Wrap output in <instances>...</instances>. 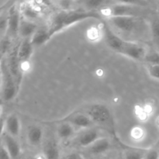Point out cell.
Here are the masks:
<instances>
[{"instance_id":"cell-1","label":"cell","mask_w":159,"mask_h":159,"mask_svg":"<svg viewBox=\"0 0 159 159\" xmlns=\"http://www.w3.org/2000/svg\"><path fill=\"white\" fill-rule=\"evenodd\" d=\"M102 16L98 10L91 9H72L69 11H61L53 16L50 21L48 30L50 37H52L54 34H57L64 29L76 23L89 19L101 20Z\"/></svg>"},{"instance_id":"cell-2","label":"cell","mask_w":159,"mask_h":159,"mask_svg":"<svg viewBox=\"0 0 159 159\" xmlns=\"http://www.w3.org/2000/svg\"><path fill=\"white\" fill-rule=\"evenodd\" d=\"M85 114L89 117L93 123L105 129L107 131L116 137L114 120L110 110L104 104L94 103L86 107Z\"/></svg>"},{"instance_id":"cell-3","label":"cell","mask_w":159,"mask_h":159,"mask_svg":"<svg viewBox=\"0 0 159 159\" xmlns=\"http://www.w3.org/2000/svg\"><path fill=\"white\" fill-rule=\"evenodd\" d=\"M102 16H139V6L132 2H112L110 5L98 9Z\"/></svg>"},{"instance_id":"cell-4","label":"cell","mask_w":159,"mask_h":159,"mask_svg":"<svg viewBox=\"0 0 159 159\" xmlns=\"http://www.w3.org/2000/svg\"><path fill=\"white\" fill-rule=\"evenodd\" d=\"M0 80L2 99L6 102L12 100L16 96L19 89L8 68L6 59L1 60L0 63Z\"/></svg>"},{"instance_id":"cell-5","label":"cell","mask_w":159,"mask_h":159,"mask_svg":"<svg viewBox=\"0 0 159 159\" xmlns=\"http://www.w3.org/2000/svg\"><path fill=\"white\" fill-rule=\"evenodd\" d=\"M107 19V22L115 29L125 34H132L139 29V17L114 16Z\"/></svg>"},{"instance_id":"cell-6","label":"cell","mask_w":159,"mask_h":159,"mask_svg":"<svg viewBox=\"0 0 159 159\" xmlns=\"http://www.w3.org/2000/svg\"><path fill=\"white\" fill-rule=\"evenodd\" d=\"M21 13L20 8L12 3L9 6L8 11V26L6 31V37L9 39H15L19 35V28L21 21Z\"/></svg>"},{"instance_id":"cell-7","label":"cell","mask_w":159,"mask_h":159,"mask_svg":"<svg viewBox=\"0 0 159 159\" xmlns=\"http://www.w3.org/2000/svg\"><path fill=\"white\" fill-rule=\"evenodd\" d=\"M18 48L19 46H16L10 50L6 58V62L9 71L13 77L19 89L23 78V74H22L23 71L21 69V63L18 58Z\"/></svg>"},{"instance_id":"cell-8","label":"cell","mask_w":159,"mask_h":159,"mask_svg":"<svg viewBox=\"0 0 159 159\" xmlns=\"http://www.w3.org/2000/svg\"><path fill=\"white\" fill-rule=\"evenodd\" d=\"M101 30H102V32L103 33L106 43H107L109 48L113 50V51L119 54L126 40H124L122 37H120L118 34H116L111 29V27L109 26L108 23L107 21L102 22V29Z\"/></svg>"},{"instance_id":"cell-9","label":"cell","mask_w":159,"mask_h":159,"mask_svg":"<svg viewBox=\"0 0 159 159\" xmlns=\"http://www.w3.org/2000/svg\"><path fill=\"white\" fill-rule=\"evenodd\" d=\"M119 54L135 61L144 60L147 55L146 49L142 45L135 42L127 41V40L123 45Z\"/></svg>"},{"instance_id":"cell-10","label":"cell","mask_w":159,"mask_h":159,"mask_svg":"<svg viewBox=\"0 0 159 159\" xmlns=\"http://www.w3.org/2000/svg\"><path fill=\"white\" fill-rule=\"evenodd\" d=\"M59 122H68L75 127L86 129L90 128L94 125L93 121L86 114L84 113H78V112H75L68 115L67 117L61 120Z\"/></svg>"},{"instance_id":"cell-11","label":"cell","mask_w":159,"mask_h":159,"mask_svg":"<svg viewBox=\"0 0 159 159\" xmlns=\"http://www.w3.org/2000/svg\"><path fill=\"white\" fill-rule=\"evenodd\" d=\"M2 145L6 149L12 159H18L21 154V148L15 138L6 133L2 135Z\"/></svg>"},{"instance_id":"cell-12","label":"cell","mask_w":159,"mask_h":159,"mask_svg":"<svg viewBox=\"0 0 159 159\" xmlns=\"http://www.w3.org/2000/svg\"><path fill=\"white\" fill-rule=\"evenodd\" d=\"M5 129L9 135L15 138H17L20 135L21 130V123L20 118L16 114H10L6 116Z\"/></svg>"},{"instance_id":"cell-13","label":"cell","mask_w":159,"mask_h":159,"mask_svg":"<svg viewBox=\"0 0 159 159\" xmlns=\"http://www.w3.org/2000/svg\"><path fill=\"white\" fill-rule=\"evenodd\" d=\"M100 138L99 132L94 129H89L81 134L77 138V144L81 147H89Z\"/></svg>"},{"instance_id":"cell-14","label":"cell","mask_w":159,"mask_h":159,"mask_svg":"<svg viewBox=\"0 0 159 159\" xmlns=\"http://www.w3.org/2000/svg\"><path fill=\"white\" fill-rule=\"evenodd\" d=\"M34 51V46L32 45L30 39H24L18 48V58L20 63L29 62Z\"/></svg>"},{"instance_id":"cell-15","label":"cell","mask_w":159,"mask_h":159,"mask_svg":"<svg viewBox=\"0 0 159 159\" xmlns=\"http://www.w3.org/2000/svg\"><path fill=\"white\" fill-rule=\"evenodd\" d=\"M37 30V26L34 22L21 19L19 28V35L23 39H30L36 31Z\"/></svg>"},{"instance_id":"cell-16","label":"cell","mask_w":159,"mask_h":159,"mask_svg":"<svg viewBox=\"0 0 159 159\" xmlns=\"http://www.w3.org/2000/svg\"><path fill=\"white\" fill-rule=\"evenodd\" d=\"M43 130L38 126H31L27 130V141L32 146H38L43 139Z\"/></svg>"},{"instance_id":"cell-17","label":"cell","mask_w":159,"mask_h":159,"mask_svg":"<svg viewBox=\"0 0 159 159\" xmlns=\"http://www.w3.org/2000/svg\"><path fill=\"white\" fill-rule=\"evenodd\" d=\"M110 147H111V143L108 138H100L89 147V150L90 153L93 155H100L108 151Z\"/></svg>"},{"instance_id":"cell-18","label":"cell","mask_w":159,"mask_h":159,"mask_svg":"<svg viewBox=\"0 0 159 159\" xmlns=\"http://www.w3.org/2000/svg\"><path fill=\"white\" fill-rule=\"evenodd\" d=\"M122 145L124 148V159H144L149 151L148 149L129 147L124 144Z\"/></svg>"},{"instance_id":"cell-19","label":"cell","mask_w":159,"mask_h":159,"mask_svg":"<svg viewBox=\"0 0 159 159\" xmlns=\"http://www.w3.org/2000/svg\"><path fill=\"white\" fill-rule=\"evenodd\" d=\"M20 13L23 16V19L31 21V20L37 18L40 14L39 7L32 6L29 3H23V6L20 8Z\"/></svg>"},{"instance_id":"cell-20","label":"cell","mask_w":159,"mask_h":159,"mask_svg":"<svg viewBox=\"0 0 159 159\" xmlns=\"http://www.w3.org/2000/svg\"><path fill=\"white\" fill-rule=\"evenodd\" d=\"M51 39L48 29L37 30L35 34L30 38L31 43L33 46H41L46 43Z\"/></svg>"},{"instance_id":"cell-21","label":"cell","mask_w":159,"mask_h":159,"mask_svg":"<svg viewBox=\"0 0 159 159\" xmlns=\"http://www.w3.org/2000/svg\"><path fill=\"white\" fill-rule=\"evenodd\" d=\"M75 134V127L71 124L62 122L57 128V135L62 140H67L72 137Z\"/></svg>"},{"instance_id":"cell-22","label":"cell","mask_w":159,"mask_h":159,"mask_svg":"<svg viewBox=\"0 0 159 159\" xmlns=\"http://www.w3.org/2000/svg\"><path fill=\"white\" fill-rule=\"evenodd\" d=\"M59 149L54 141H48L43 147V156L45 159H58Z\"/></svg>"},{"instance_id":"cell-23","label":"cell","mask_w":159,"mask_h":159,"mask_svg":"<svg viewBox=\"0 0 159 159\" xmlns=\"http://www.w3.org/2000/svg\"><path fill=\"white\" fill-rule=\"evenodd\" d=\"M151 28H152V36L153 42L159 54V17L153 20Z\"/></svg>"},{"instance_id":"cell-24","label":"cell","mask_w":159,"mask_h":159,"mask_svg":"<svg viewBox=\"0 0 159 159\" xmlns=\"http://www.w3.org/2000/svg\"><path fill=\"white\" fill-rule=\"evenodd\" d=\"M101 31H102V30H100L98 27L92 26L86 32L87 38L91 40V41H96V40L100 38Z\"/></svg>"},{"instance_id":"cell-25","label":"cell","mask_w":159,"mask_h":159,"mask_svg":"<svg viewBox=\"0 0 159 159\" xmlns=\"http://www.w3.org/2000/svg\"><path fill=\"white\" fill-rule=\"evenodd\" d=\"M144 60L151 63V65H159V54L158 51L147 54Z\"/></svg>"},{"instance_id":"cell-26","label":"cell","mask_w":159,"mask_h":159,"mask_svg":"<svg viewBox=\"0 0 159 159\" xmlns=\"http://www.w3.org/2000/svg\"><path fill=\"white\" fill-rule=\"evenodd\" d=\"M148 70L151 77L156 80H159V65H150Z\"/></svg>"},{"instance_id":"cell-27","label":"cell","mask_w":159,"mask_h":159,"mask_svg":"<svg viewBox=\"0 0 159 159\" xmlns=\"http://www.w3.org/2000/svg\"><path fill=\"white\" fill-rule=\"evenodd\" d=\"M130 136L134 140H140L144 137V130L139 127H136L133 128L130 132Z\"/></svg>"},{"instance_id":"cell-28","label":"cell","mask_w":159,"mask_h":159,"mask_svg":"<svg viewBox=\"0 0 159 159\" xmlns=\"http://www.w3.org/2000/svg\"><path fill=\"white\" fill-rule=\"evenodd\" d=\"M0 159H12L3 145H0Z\"/></svg>"},{"instance_id":"cell-29","label":"cell","mask_w":159,"mask_h":159,"mask_svg":"<svg viewBox=\"0 0 159 159\" xmlns=\"http://www.w3.org/2000/svg\"><path fill=\"white\" fill-rule=\"evenodd\" d=\"M6 116L2 113L0 114V138L3 135V130L6 125Z\"/></svg>"},{"instance_id":"cell-30","label":"cell","mask_w":159,"mask_h":159,"mask_svg":"<svg viewBox=\"0 0 159 159\" xmlns=\"http://www.w3.org/2000/svg\"><path fill=\"white\" fill-rule=\"evenodd\" d=\"M61 159H83L81 155L77 153H69L62 157Z\"/></svg>"},{"instance_id":"cell-31","label":"cell","mask_w":159,"mask_h":159,"mask_svg":"<svg viewBox=\"0 0 159 159\" xmlns=\"http://www.w3.org/2000/svg\"><path fill=\"white\" fill-rule=\"evenodd\" d=\"M10 2H6V3H4L3 5H2L1 6H0V15H1L2 13H3L4 12V11L6 10V8L8 7V6H9V4H10Z\"/></svg>"},{"instance_id":"cell-32","label":"cell","mask_w":159,"mask_h":159,"mask_svg":"<svg viewBox=\"0 0 159 159\" xmlns=\"http://www.w3.org/2000/svg\"><path fill=\"white\" fill-rule=\"evenodd\" d=\"M0 63H1V60H0Z\"/></svg>"},{"instance_id":"cell-33","label":"cell","mask_w":159,"mask_h":159,"mask_svg":"<svg viewBox=\"0 0 159 159\" xmlns=\"http://www.w3.org/2000/svg\"><path fill=\"white\" fill-rule=\"evenodd\" d=\"M158 153H159V152H158ZM158 159H159V158H158Z\"/></svg>"}]
</instances>
